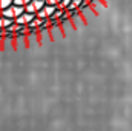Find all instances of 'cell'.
Masks as SVG:
<instances>
[{"mask_svg": "<svg viewBox=\"0 0 132 131\" xmlns=\"http://www.w3.org/2000/svg\"><path fill=\"white\" fill-rule=\"evenodd\" d=\"M23 12H25V8H22V6H15V5H11V6H8L6 9L2 11V16L6 17V19L15 20V19H17L20 14H23Z\"/></svg>", "mask_w": 132, "mask_h": 131, "instance_id": "obj_1", "label": "cell"}, {"mask_svg": "<svg viewBox=\"0 0 132 131\" xmlns=\"http://www.w3.org/2000/svg\"><path fill=\"white\" fill-rule=\"evenodd\" d=\"M46 3H45V0H31L26 6H25V12H28V14H37L43 6H45Z\"/></svg>", "mask_w": 132, "mask_h": 131, "instance_id": "obj_2", "label": "cell"}, {"mask_svg": "<svg viewBox=\"0 0 132 131\" xmlns=\"http://www.w3.org/2000/svg\"><path fill=\"white\" fill-rule=\"evenodd\" d=\"M54 11H55V6H51V5H45L37 14H35V17L37 19H42V20H49L51 17H52V14H54Z\"/></svg>", "mask_w": 132, "mask_h": 131, "instance_id": "obj_3", "label": "cell"}, {"mask_svg": "<svg viewBox=\"0 0 132 131\" xmlns=\"http://www.w3.org/2000/svg\"><path fill=\"white\" fill-rule=\"evenodd\" d=\"M34 14H28V12H23V14H20L15 20H14V23L15 25H19V26H23V28H26L28 25H29V22L34 20Z\"/></svg>", "mask_w": 132, "mask_h": 131, "instance_id": "obj_4", "label": "cell"}, {"mask_svg": "<svg viewBox=\"0 0 132 131\" xmlns=\"http://www.w3.org/2000/svg\"><path fill=\"white\" fill-rule=\"evenodd\" d=\"M43 22H45V20H42V19H37V17H34V20H31V22H29V25H28L26 28H29V30H34V31H37V30H40V28H42Z\"/></svg>", "mask_w": 132, "mask_h": 131, "instance_id": "obj_5", "label": "cell"}, {"mask_svg": "<svg viewBox=\"0 0 132 131\" xmlns=\"http://www.w3.org/2000/svg\"><path fill=\"white\" fill-rule=\"evenodd\" d=\"M14 23V20H11V19H6V17H0V30L3 31V30H8L11 25Z\"/></svg>", "mask_w": 132, "mask_h": 131, "instance_id": "obj_6", "label": "cell"}, {"mask_svg": "<svg viewBox=\"0 0 132 131\" xmlns=\"http://www.w3.org/2000/svg\"><path fill=\"white\" fill-rule=\"evenodd\" d=\"M11 5H12V0H0V12L3 9H6L8 6H11Z\"/></svg>", "mask_w": 132, "mask_h": 131, "instance_id": "obj_7", "label": "cell"}, {"mask_svg": "<svg viewBox=\"0 0 132 131\" xmlns=\"http://www.w3.org/2000/svg\"><path fill=\"white\" fill-rule=\"evenodd\" d=\"M31 0H12V5H15V6H22V8H25L28 3H29Z\"/></svg>", "mask_w": 132, "mask_h": 131, "instance_id": "obj_8", "label": "cell"}, {"mask_svg": "<svg viewBox=\"0 0 132 131\" xmlns=\"http://www.w3.org/2000/svg\"><path fill=\"white\" fill-rule=\"evenodd\" d=\"M69 3H71V0H62V2H60L55 8H57V9H63V11H65L66 8H68V5H69Z\"/></svg>", "mask_w": 132, "mask_h": 131, "instance_id": "obj_9", "label": "cell"}, {"mask_svg": "<svg viewBox=\"0 0 132 131\" xmlns=\"http://www.w3.org/2000/svg\"><path fill=\"white\" fill-rule=\"evenodd\" d=\"M60 2H62V0H45V3H46V5H51V6H57Z\"/></svg>", "mask_w": 132, "mask_h": 131, "instance_id": "obj_10", "label": "cell"}, {"mask_svg": "<svg viewBox=\"0 0 132 131\" xmlns=\"http://www.w3.org/2000/svg\"><path fill=\"white\" fill-rule=\"evenodd\" d=\"M0 17H2V12H0Z\"/></svg>", "mask_w": 132, "mask_h": 131, "instance_id": "obj_11", "label": "cell"}]
</instances>
